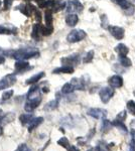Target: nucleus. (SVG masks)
Returning <instances> with one entry per match:
<instances>
[{
	"mask_svg": "<svg viewBox=\"0 0 135 151\" xmlns=\"http://www.w3.org/2000/svg\"><path fill=\"white\" fill-rule=\"evenodd\" d=\"M62 64L64 65H70V67H74V65H79L80 63V55L78 53H75V55H69V57H65L61 60Z\"/></svg>",
	"mask_w": 135,
	"mask_h": 151,
	"instance_id": "7",
	"label": "nucleus"
},
{
	"mask_svg": "<svg viewBox=\"0 0 135 151\" xmlns=\"http://www.w3.org/2000/svg\"><path fill=\"white\" fill-rule=\"evenodd\" d=\"M16 151H30V149H29V147L26 144H21L17 148Z\"/></svg>",
	"mask_w": 135,
	"mask_h": 151,
	"instance_id": "37",
	"label": "nucleus"
},
{
	"mask_svg": "<svg viewBox=\"0 0 135 151\" xmlns=\"http://www.w3.org/2000/svg\"><path fill=\"white\" fill-rule=\"evenodd\" d=\"M126 117H127V112L126 111H122V112H120L118 115H117L116 119H118V120L123 121V122H124V120L126 119Z\"/></svg>",
	"mask_w": 135,
	"mask_h": 151,
	"instance_id": "35",
	"label": "nucleus"
},
{
	"mask_svg": "<svg viewBox=\"0 0 135 151\" xmlns=\"http://www.w3.org/2000/svg\"><path fill=\"white\" fill-rule=\"evenodd\" d=\"M16 35L17 29L14 26H6V25H0V35Z\"/></svg>",
	"mask_w": 135,
	"mask_h": 151,
	"instance_id": "20",
	"label": "nucleus"
},
{
	"mask_svg": "<svg viewBox=\"0 0 135 151\" xmlns=\"http://www.w3.org/2000/svg\"><path fill=\"white\" fill-rule=\"evenodd\" d=\"M119 62H120V65L124 68H129V67H131V65H132L131 60L127 57H119Z\"/></svg>",
	"mask_w": 135,
	"mask_h": 151,
	"instance_id": "29",
	"label": "nucleus"
},
{
	"mask_svg": "<svg viewBox=\"0 0 135 151\" xmlns=\"http://www.w3.org/2000/svg\"><path fill=\"white\" fill-rule=\"evenodd\" d=\"M131 135L133 136V137H135V130H134V129H132V130H131Z\"/></svg>",
	"mask_w": 135,
	"mask_h": 151,
	"instance_id": "42",
	"label": "nucleus"
},
{
	"mask_svg": "<svg viewBox=\"0 0 135 151\" xmlns=\"http://www.w3.org/2000/svg\"><path fill=\"white\" fill-rule=\"evenodd\" d=\"M129 151H135V139H134V138H132L131 142H130Z\"/></svg>",
	"mask_w": 135,
	"mask_h": 151,
	"instance_id": "38",
	"label": "nucleus"
},
{
	"mask_svg": "<svg viewBox=\"0 0 135 151\" xmlns=\"http://www.w3.org/2000/svg\"><path fill=\"white\" fill-rule=\"evenodd\" d=\"M17 8H18L19 10L21 11V13H23L24 15L31 16V14L34 13V11H35L36 7L30 3H26V4H21V5H19Z\"/></svg>",
	"mask_w": 135,
	"mask_h": 151,
	"instance_id": "11",
	"label": "nucleus"
},
{
	"mask_svg": "<svg viewBox=\"0 0 135 151\" xmlns=\"http://www.w3.org/2000/svg\"><path fill=\"white\" fill-rule=\"evenodd\" d=\"M88 151H94V149H90V150H88Z\"/></svg>",
	"mask_w": 135,
	"mask_h": 151,
	"instance_id": "46",
	"label": "nucleus"
},
{
	"mask_svg": "<svg viewBox=\"0 0 135 151\" xmlns=\"http://www.w3.org/2000/svg\"><path fill=\"white\" fill-rule=\"evenodd\" d=\"M86 32L82 29H74L71 31L67 36V40L69 42L74 43V42H78V41L83 40L86 37Z\"/></svg>",
	"mask_w": 135,
	"mask_h": 151,
	"instance_id": "2",
	"label": "nucleus"
},
{
	"mask_svg": "<svg viewBox=\"0 0 135 151\" xmlns=\"http://www.w3.org/2000/svg\"><path fill=\"white\" fill-rule=\"evenodd\" d=\"M1 114H2V110L0 109V115H1ZM0 120H1V118H0Z\"/></svg>",
	"mask_w": 135,
	"mask_h": 151,
	"instance_id": "45",
	"label": "nucleus"
},
{
	"mask_svg": "<svg viewBox=\"0 0 135 151\" xmlns=\"http://www.w3.org/2000/svg\"><path fill=\"white\" fill-rule=\"evenodd\" d=\"M31 68L29 67V64L27 62H24V60H18L15 63V74H23L24 72L30 70Z\"/></svg>",
	"mask_w": 135,
	"mask_h": 151,
	"instance_id": "12",
	"label": "nucleus"
},
{
	"mask_svg": "<svg viewBox=\"0 0 135 151\" xmlns=\"http://www.w3.org/2000/svg\"><path fill=\"white\" fill-rule=\"evenodd\" d=\"M134 1H135V0H134Z\"/></svg>",
	"mask_w": 135,
	"mask_h": 151,
	"instance_id": "47",
	"label": "nucleus"
},
{
	"mask_svg": "<svg viewBox=\"0 0 135 151\" xmlns=\"http://www.w3.org/2000/svg\"><path fill=\"white\" fill-rule=\"evenodd\" d=\"M58 99H56V100H53V101L48 102L43 109H45V111H53L58 108Z\"/></svg>",
	"mask_w": 135,
	"mask_h": 151,
	"instance_id": "27",
	"label": "nucleus"
},
{
	"mask_svg": "<svg viewBox=\"0 0 135 151\" xmlns=\"http://www.w3.org/2000/svg\"><path fill=\"white\" fill-rule=\"evenodd\" d=\"M101 20H102V25H103V27H107L106 24H108V20H107L106 15H102Z\"/></svg>",
	"mask_w": 135,
	"mask_h": 151,
	"instance_id": "39",
	"label": "nucleus"
},
{
	"mask_svg": "<svg viewBox=\"0 0 135 151\" xmlns=\"http://www.w3.org/2000/svg\"><path fill=\"white\" fill-rule=\"evenodd\" d=\"M68 151H80V149L75 145H70V147L68 148Z\"/></svg>",
	"mask_w": 135,
	"mask_h": 151,
	"instance_id": "40",
	"label": "nucleus"
},
{
	"mask_svg": "<svg viewBox=\"0 0 135 151\" xmlns=\"http://www.w3.org/2000/svg\"><path fill=\"white\" fill-rule=\"evenodd\" d=\"M45 76V74L43 72H40V73H38V74H35V75H33L32 77H30L28 80H26V82H25V85H33V84H35V83H38L40 80L43 79V77Z\"/></svg>",
	"mask_w": 135,
	"mask_h": 151,
	"instance_id": "21",
	"label": "nucleus"
},
{
	"mask_svg": "<svg viewBox=\"0 0 135 151\" xmlns=\"http://www.w3.org/2000/svg\"><path fill=\"white\" fill-rule=\"evenodd\" d=\"M93 58H94V50H90V52L86 53V55L83 58V63L84 64H89L93 60Z\"/></svg>",
	"mask_w": 135,
	"mask_h": 151,
	"instance_id": "31",
	"label": "nucleus"
},
{
	"mask_svg": "<svg viewBox=\"0 0 135 151\" xmlns=\"http://www.w3.org/2000/svg\"><path fill=\"white\" fill-rule=\"evenodd\" d=\"M13 93H14L13 90H9V91L4 92V93L2 94V101H7V100H9L13 96Z\"/></svg>",
	"mask_w": 135,
	"mask_h": 151,
	"instance_id": "34",
	"label": "nucleus"
},
{
	"mask_svg": "<svg viewBox=\"0 0 135 151\" xmlns=\"http://www.w3.org/2000/svg\"><path fill=\"white\" fill-rule=\"evenodd\" d=\"M33 118L34 117H33L32 114L24 113V114H21V115L19 116V122L21 123V125L22 126H26L33 120Z\"/></svg>",
	"mask_w": 135,
	"mask_h": 151,
	"instance_id": "16",
	"label": "nucleus"
},
{
	"mask_svg": "<svg viewBox=\"0 0 135 151\" xmlns=\"http://www.w3.org/2000/svg\"><path fill=\"white\" fill-rule=\"evenodd\" d=\"M1 121V120H0ZM2 133H3V131H2V127L0 126V135H2Z\"/></svg>",
	"mask_w": 135,
	"mask_h": 151,
	"instance_id": "44",
	"label": "nucleus"
},
{
	"mask_svg": "<svg viewBox=\"0 0 135 151\" xmlns=\"http://www.w3.org/2000/svg\"><path fill=\"white\" fill-rule=\"evenodd\" d=\"M75 87L73 86L72 83H67V84H65L62 88V93L63 94H71L73 93L74 91H75Z\"/></svg>",
	"mask_w": 135,
	"mask_h": 151,
	"instance_id": "28",
	"label": "nucleus"
},
{
	"mask_svg": "<svg viewBox=\"0 0 135 151\" xmlns=\"http://www.w3.org/2000/svg\"><path fill=\"white\" fill-rule=\"evenodd\" d=\"M43 122V117H38V118H33V120L28 124V132L31 133L35 128H38L41 123Z\"/></svg>",
	"mask_w": 135,
	"mask_h": 151,
	"instance_id": "19",
	"label": "nucleus"
},
{
	"mask_svg": "<svg viewBox=\"0 0 135 151\" xmlns=\"http://www.w3.org/2000/svg\"><path fill=\"white\" fill-rule=\"evenodd\" d=\"M41 97H38V98L35 99H31V100H27V102L25 103V106H24V110H25L27 113H31V112L34 111V109H36L41 103Z\"/></svg>",
	"mask_w": 135,
	"mask_h": 151,
	"instance_id": "8",
	"label": "nucleus"
},
{
	"mask_svg": "<svg viewBox=\"0 0 135 151\" xmlns=\"http://www.w3.org/2000/svg\"><path fill=\"white\" fill-rule=\"evenodd\" d=\"M58 144L64 148H66V149H68L70 147V141H69L67 137H62L61 139L58 140Z\"/></svg>",
	"mask_w": 135,
	"mask_h": 151,
	"instance_id": "32",
	"label": "nucleus"
},
{
	"mask_svg": "<svg viewBox=\"0 0 135 151\" xmlns=\"http://www.w3.org/2000/svg\"><path fill=\"white\" fill-rule=\"evenodd\" d=\"M78 21H79V16L76 13H69L68 15L66 16V23H67L69 26H71V27L75 26L76 24L78 23Z\"/></svg>",
	"mask_w": 135,
	"mask_h": 151,
	"instance_id": "14",
	"label": "nucleus"
},
{
	"mask_svg": "<svg viewBox=\"0 0 135 151\" xmlns=\"http://www.w3.org/2000/svg\"><path fill=\"white\" fill-rule=\"evenodd\" d=\"M43 36L40 30V24H34L32 28V32H31V37L35 40H40V37Z\"/></svg>",
	"mask_w": 135,
	"mask_h": 151,
	"instance_id": "24",
	"label": "nucleus"
},
{
	"mask_svg": "<svg viewBox=\"0 0 135 151\" xmlns=\"http://www.w3.org/2000/svg\"><path fill=\"white\" fill-rule=\"evenodd\" d=\"M71 83L73 84V86L75 87L76 90H81V91H83V90L86 89V81L84 80V77L82 78H74L72 79V81Z\"/></svg>",
	"mask_w": 135,
	"mask_h": 151,
	"instance_id": "13",
	"label": "nucleus"
},
{
	"mask_svg": "<svg viewBox=\"0 0 135 151\" xmlns=\"http://www.w3.org/2000/svg\"><path fill=\"white\" fill-rule=\"evenodd\" d=\"M108 30L109 32L111 33V35L114 36L116 40H122L125 35V30L122 27L120 26H117V25H109L108 26Z\"/></svg>",
	"mask_w": 135,
	"mask_h": 151,
	"instance_id": "6",
	"label": "nucleus"
},
{
	"mask_svg": "<svg viewBox=\"0 0 135 151\" xmlns=\"http://www.w3.org/2000/svg\"><path fill=\"white\" fill-rule=\"evenodd\" d=\"M40 30H41V35H43V36H48L53 33V26H43L40 25Z\"/></svg>",
	"mask_w": 135,
	"mask_h": 151,
	"instance_id": "30",
	"label": "nucleus"
},
{
	"mask_svg": "<svg viewBox=\"0 0 135 151\" xmlns=\"http://www.w3.org/2000/svg\"><path fill=\"white\" fill-rule=\"evenodd\" d=\"M94 151H111L110 145L107 144L105 141H99L97 146L94 148Z\"/></svg>",
	"mask_w": 135,
	"mask_h": 151,
	"instance_id": "25",
	"label": "nucleus"
},
{
	"mask_svg": "<svg viewBox=\"0 0 135 151\" xmlns=\"http://www.w3.org/2000/svg\"><path fill=\"white\" fill-rule=\"evenodd\" d=\"M108 84H109L110 87L113 88V89H118V88H121L123 86V79H122L121 76L114 75L109 78Z\"/></svg>",
	"mask_w": 135,
	"mask_h": 151,
	"instance_id": "10",
	"label": "nucleus"
},
{
	"mask_svg": "<svg viewBox=\"0 0 135 151\" xmlns=\"http://www.w3.org/2000/svg\"><path fill=\"white\" fill-rule=\"evenodd\" d=\"M74 70V67H70V65H63L61 68H56L53 70V74H73Z\"/></svg>",
	"mask_w": 135,
	"mask_h": 151,
	"instance_id": "15",
	"label": "nucleus"
},
{
	"mask_svg": "<svg viewBox=\"0 0 135 151\" xmlns=\"http://www.w3.org/2000/svg\"><path fill=\"white\" fill-rule=\"evenodd\" d=\"M16 82V77L15 74L7 75L3 78L2 80H0V90L7 89L8 87H11L12 85H14Z\"/></svg>",
	"mask_w": 135,
	"mask_h": 151,
	"instance_id": "4",
	"label": "nucleus"
},
{
	"mask_svg": "<svg viewBox=\"0 0 135 151\" xmlns=\"http://www.w3.org/2000/svg\"><path fill=\"white\" fill-rule=\"evenodd\" d=\"M12 2H13V0H4V1H3V5H4V9H5V10H7V9L10 8Z\"/></svg>",
	"mask_w": 135,
	"mask_h": 151,
	"instance_id": "36",
	"label": "nucleus"
},
{
	"mask_svg": "<svg viewBox=\"0 0 135 151\" xmlns=\"http://www.w3.org/2000/svg\"><path fill=\"white\" fill-rule=\"evenodd\" d=\"M4 62H5V58H4V57H1V55H0V65L3 64Z\"/></svg>",
	"mask_w": 135,
	"mask_h": 151,
	"instance_id": "41",
	"label": "nucleus"
},
{
	"mask_svg": "<svg viewBox=\"0 0 135 151\" xmlns=\"http://www.w3.org/2000/svg\"><path fill=\"white\" fill-rule=\"evenodd\" d=\"M99 96L103 103L107 104L112 99V97L114 96V90H113V88L104 87L99 91Z\"/></svg>",
	"mask_w": 135,
	"mask_h": 151,
	"instance_id": "3",
	"label": "nucleus"
},
{
	"mask_svg": "<svg viewBox=\"0 0 135 151\" xmlns=\"http://www.w3.org/2000/svg\"><path fill=\"white\" fill-rule=\"evenodd\" d=\"M113 125H114V127L118 128L121 133H123V134L128 133V129H127L126 125H125V123L123 121H120L118 119H115V120L113 121Z\"/></svg>",
	"mask_w": 135,
	"mask_h": 151,
	"instance_id": "23",
	"label": "nucleus"
},
{
	"mask_svg": "<svg viewBox=\"0 0 135 151\" xmlns=\"http://www.w3.org/2000/svg\"><path fill=\"white\" fill-rule=\"evenodd\" d=\"M38 55H40V52L35 48H20V50L12 52L10 53V57L18 60H24L27 58L38 57Z\"/></svg>",
	"mask_w": 135,
	"mask_h": 151,
	"instance_id": "1",
	"label": "nucleus"
},
{
	"mask_svg": "<svg viewBox=\"0 0 135 151\" xmlns=\"http://www.w3.org/2000/svg\"><path fill=\"white\" fill-rule=\"evenodd\" d=\"M127 110H128L130 114L135 116V102L133 100H129L127 102Z\"/></svg>",
	"mask_w": 135,
	"mask_h": 151,
	"instance_id": "33",
	"label": "nucleus"
},
{
	"mask_svg": "<svg viewBox=\"0 0 135 151\" xmlns=\"http://www.w3.org/2000/svg\"><path fill=\"white\" fill-rule=\"evenodd\" d=\"M40 97V87L38 86H32L29 89L28 93H27V100H31V99H35Z\"/></svg>",
	"mask_w": 135,
	"mask_h": 151,
	"instance_id": "17",
	"label": "nucleus"
},
{
	"mask_svg": "<svg viewBox=\"0 0 135 151\" xmlns=\"http://www.w3.org/2000/svg\"><path fill=\"white\" fill-rule=\"evenodd\" d=\"M107 114V110L102 108H91L88 110V115L95 119H104Z\"/></svg>",
	"mask_w": 135,
	"mask_h": 151,
	"instance_id": "9",
	"label": "nucleus"
},
{
	"mask_svg": "<svg viewBox=\"0 0 135 151\" xmlns=\"http://www.w3.org/2000/svg\"><path fill=\"white\" fill-rule=\"evenodd\" d=\"M115 52L118 53L119 57H126L129 52V48L123 43H119L118 45L115 47Z\"/></svg>",
	"mask_w": 135,
	"mask_h": 151,
	"instance_id": "18",
	"label": "nucleus"
},
{
	"mask_svg": "<svg viewBox=\"0 0 135 151\" xmlns=\"http://www.w3.org/2000/svg\"><path fill=\"white\" fill-rule=\"evenodd\" d=\"M34 1H36V2H38V4H40V3H41V2L45 1V0H34Z\"/></svg>",
	"mask_w": 135,
	"mask_h": 151,
	"instance_id": "43",
	"label": "nucleus"
},
{
	"mask_svg": "<svg viewBox=\"0 0 135 151\" xmlns=\"http://www.w3.org/2000/svg\"><path fill=\"white\" fill-rule=\"evenodd\" d=\"M113 127H114V125H113V122H110L109 120H107V119H105V118L102 120V124H101V132H102L103 134L108 133Z\"/></svg>",
	"mask_w": 135,
	"mask_h": 151,
	"instance_id": "22",
	"label": "nucleus"
},
{
	"mask_svg": "<svg viewBox=\"0 0 135 151\" xmlns=\"http://www.w3.org/2000/svg\"><path fill=\"white\" fill-rule=\"evenodd\" d=\"M83 4L80 2V0H70L67 3V11L69 13L73 12H81L83 10Z\"/></svg>",
	"mask_w": 135,
	"mask_h": 151,
	"instance_id": "5",
	"label": "nucleus"
},
{
	"mask_svg": "<svg viewBox=\"0 0 135 151\" xmlns=\"http://www.w3.org/2000/svg\"><path fill=\"white\" fill-rule=\"evenodd\" d=\"M45 21L46 26H53V11L46 9L45 12Z\"/></svg>",
	"mask_w": 135,
	"mask_h": 151,
	"instance_id": "26",
	"label": "nucleus"
}]
</instances>
